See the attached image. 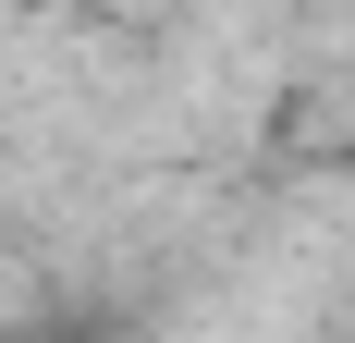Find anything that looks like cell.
<instances>
[{
  "label": "cell",
  "mask_w": 355,
  "mask_h": 343,
  "mask_svg": "<svg viewBox=\"0 0 355 343\" xmlns=\"http://www.w3.org/2000/svg\"><path fill=\"white\" fill-rule=\"evenodd\" d=\"M343 160H355V135H343Z\"/></svg>",
  "instance_id": "obj_1"
}]
</instances>
